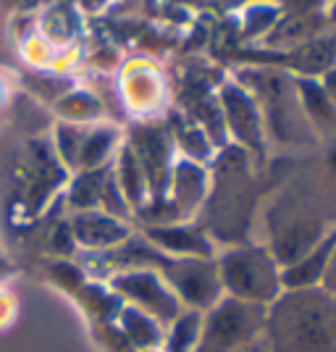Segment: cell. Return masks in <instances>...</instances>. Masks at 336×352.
<instances>
[{"instance_id":"obj_1","label":"cell","mask_w":336,"mask_h":352,"mask_svg":"<svg viewBox=\"0 0 336 352\" xmlns=\"http://www.w3.org/2000/svg\"><path fill=\"white\" fill-rule=\"evenodd\" d=\"M271 352H336V297L321 287L284 289L268 308Z\"/></svg>"},{"instance_id":"obj_2","label":"cell","mask_w":336,"mask_h":352,"mask_svg":"<svg viewBox=\"0 0 336 352\" xmlns=\"http://www.w3.org/2000/svg\"><path fill=\"white\" fill-rule=\"evenodd\" d=\"M268 305L221 297L200 323V337L192 352H239L265 337Z\"/></svg>"},{"instance_id":"obj_3","label":"cell","mask_w":336,"mask_h":352,"mask_svg":"<svg viewBox=\"0 0 336 352\" xmlns=\"http://www.w3.org/2000/svg\"><path fill=\"white\" fill-rule=\"evenodd\" d=\"M219 276L223 292L236 300H247L258 305H273L284 292L281 265L273 252L263 248H234L221 255Z\"/></svg>"},{"instance_id":"obj_4","label":"cell","mask_w":336,"mask_h":352,"mask_svg":"<svg viewBox=\"0 0 336 352\" xmlns=\"http://www.w3.org/2000/svg\"><path fill=\"white\" fill-rule=\"evenodd\" d=\"M163 271L176 300L197 313L213 308L223 297L219 265L210 258H168Z\"/></svg>"},{"instance_id":"obj_5","label":"cell","mask_w":336,"mask_h":352,"mask_svg":"<svg viewBox=\"0 0 336 352\" xmlns=\"http://www.w3.org/2000/svg\"><path fill=\"white\" fill-rule=\"evenodd\" d=\"M118 287L129 294V297H134V300H137L153 318H158V321L174 323L176 318L181 316V302L176 300V294L171 292V287L163 284L158 274H150V271L129 274L126 279L118 281Z\"/></svg>"},{"instance_id":"obj_6","label":"cell","mask_w":336,"mask_h":352,"mask_svg":"<svg viewBox=\"0 0 336 352\" xmlns=\"http://www.w3.org/2000/svg\"><path fill=\"white\" fill-rule=\"evenodd\" d=\"M150 236L161 245V248L179 252L176 258H210L213 245L200 229L190 226H171V229H153Z\"/></svg>"},{"instance_id":"obj_7","label":"cell","mask_w":336,"mask_h":352,"mask_svg":"<svg viewBox=\"0 0 336 352\" xmlns=\"http://www.w3.org/2000/svg\"><path fill=\"white\" fill-rule=\"evenodd\" d=\"M223 105L229 113V124L236 132L239 140H245L247 145L260 147V126H258V116H255V105L249 103V98L242 89H226L223 95Z\"/></svg>"},{"instance_id":"obj_8","label":"cell","mask_w":336,"mask_h":352,"mask_svg":"<svg viewBox=\"0 0 336 352\" xmlns=\"http://www.w3.org/2000/svg\"><path fill=\"white\" fill-rule=\"evenodd\" d=\"M200 323L203 316L197 310H192L187 316H179L174 321V337H171V347L174 352H192L200 337Z\"/></svg>"},{"instance_id":"obj_9","label":"cell","mask_w":336,"mask_h":352,"mask_svg":"<svg viewBox=\"0 0 336 352\" xmlns=\"http://www.w3.org/2000/svg\"><path fill=\"white\" fill-rule=\"evenodd\" d=\"M318 287H321L323 292L331 294V297H336V239H334V248H331V255H328V263L323 268V276Z\"/></svg>"},{"instance_id":"obj_10","label":"cell","mask_w":336,"mask_h":352,"mask_svg":"<svg viewBox=\"0 0 336 352\" xmlns=\"http://www.w3.org/2000/svg\"><path fill=\"white\" fill-rule=\"evenodd\" d=\"M323 92H326V98H328V103L336 108V69L326 74V82H323Z\"/></svg>"},{"instance_id":"obj_11","label":"cell","mask_w":336,"mask_h":352,"mask_svg":"<svg viewBox=\"0 0 336 352\" xmlns=\"http://www.w3.org/2000/svg\"><path fill=\"white\" fill-rule=\"evenodd\" d=\"M239 352H271V350H268V342H265V337H260V339H255L252 344H247V347H242Z\"/></svg>"}]
</instances>
